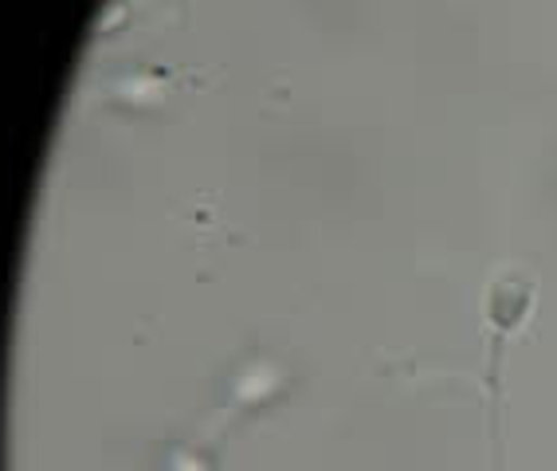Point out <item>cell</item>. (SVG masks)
I'll return each instance as SVG.
<instances>
[{
  "label": "cell",
  "instance_id": "cell-1",
  "mask_svg": "<svg viewBox=\"0 0 557 471\" xmlns=\"http://www.w3.org/2000/svg\"><path fill=\"white\" fill-rule=\"evenodd\" d=\"M534 280L518 263H498L483 287V331H487V370H483V389H487L491 412V444L495 460L503 448V350L515 331H522L530 307H534Z\"/></svg>",
  "mask_w": 557,
  "mask_h": 471
}]
</instances>
